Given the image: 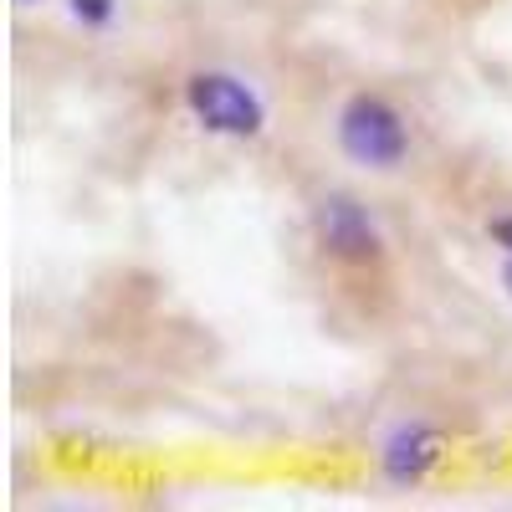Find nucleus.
<instances>
[{
  "label": "nucleus",
  "mask_w": 512,
  "mask_h": 512,
  "mask_svg": "<svg viewBox=\"0 0 512 512\" xmlns=\"http://www.w3.org/2000/svg\"><path fill=\"white\" fill-rule=\"evenodd\" d=\"M338 149H344L359 169L390 175V169H400L405 154H410L405 113L379 93H354L344 108H338Z\"/></svg>",
  "instance_id": "1"
},
{
  "label": "nucleus",
  "mask_w": 512,
  "mask_h": 512,
  "mask_svg": "<svg viewBox=\"0 0 512 512\" xmlns=\"http://www.w3.org/2000/svg\"><path fill=\"white\" fill-rule=\"evenodd\" d=\"M185 108L190 118L216 139H256L267 128V103L256 98L251 82H241L236 72H195L185 82Z\"/></svg>",
  "instance_id": "2"
},
{
  "label": "nucleus",
  "mask_w": 512,
  "mask_h": 512,
  "mask_svg": "<svg viewBox=\"0 0 512 512\" xmlns=\"http://www.w3.org/2000/svg\"><path fill=\"white\" fill-rule=\"evenodd\" d=\"M313 231L323 241V251L333 256V262H349V267H369L384 256V236L374 226V216L354 200V195H323L313 205Z\"/></svg>",
  "instance_id": "3"
},
{
  "label": "nucleus",
  "mask_w": 512,
  "mask_h": 512,
  "mask_svg": "<svg viewBox=\"0 0 512 512\" xmlns=\"http://www.w3.org/2000/svg\"><path fill=\"white\" fill-rule=\"evenodd\" d=\"M441 456H446V436L436 431V425L410 420V425H400V431H390V441H384L379 472H384V482H395V487H415V482H425L436 472Z\"/></svg>",
  "instance_id": "4"
},
{
  "label": "nucleus",
  "mask_w": 512,
  "mask_h": 512,
  "mask_svg": "<svg viewBox=\"0 0 512 512\" xmlns=\"http://www.w3.org/2000/svg\"><path fill=\"white\" fill-rule=\"evenodd\" d=\"M67 16L82 31H108L118 21V0H67Z\"/></svg>",
  "instance_id": "5"
},
{
  "label": "nucleus",
  "mask_w": 512,
  "mask_h": 512,
  "mask_svg": "<svg viewBox=\"0 0 512 512\" xmlns=\"http://www.w3.org/2000/svg\"><path fill=\"white\" fill-rule=\"evenodd\" d=\"M487 236H492V241H497V246L512 256V216H497V221L487 226Z\"/></svg>",
  "instance_id": "6"
},
{
  "label": "nucleus",
  "mask_w": 512,
  "mask_h": 512,
  "mask_svg": "<svg viewBox=\"0 0 512 512\" xmlns=\"http://www.w3.org/2000/svg\"><path fill=\"white\" fill-rule=\"evenodd\" d=\"M502 287H507V297H512V256H507V267H502Z\"/></svg>",
  "instance_id": "7"
},
{
  "label": "nucleus",
  "mask_w": 512,
  "mask_h": 512,
  "mask_svg": "<svg viewBox=\"0 0 512 512\" xmlns=\"http://www.w3.org/2000/svg\"><path fill=\"white\" fill-rule=\"evenodd\" d=\"M16 6H31V0H16Z\"/></svg>",
  "instance_id": "8"
}]
</instances>
